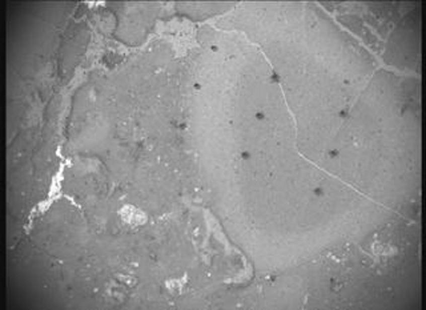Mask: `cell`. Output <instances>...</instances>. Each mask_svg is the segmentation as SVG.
<instances>
[{
	"instance_id": "1",
	"label": "cell",
	"mask_w": 426,
	"mask_h": 310,
	"mask_svg": "<svg viewBox=\"0 0 426 310\" xmlns=\"http://www.w3.org/2000/svg\"><path fill=\"white\" fill-rule=\"evenodd\" d=\"M120 214H121L124 220L128 221V222H132V224H140V222H144V220H146V216H144L141 210L136 209L133 206H124Z\"/></svg>"
}]
</instances>
